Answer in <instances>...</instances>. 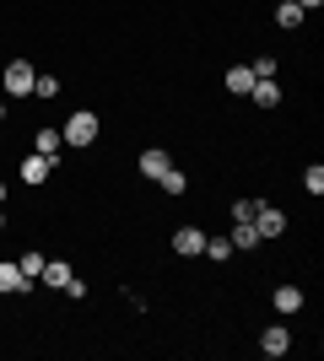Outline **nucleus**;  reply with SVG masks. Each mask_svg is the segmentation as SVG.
<instances>
[{"label":"nucleus","mask_w":324,"mask_h":361,"mask_svg":"<svg viewBox=\"0 0 324 361\" xmlns=\"http://www.w3.org/2000/svg\"><path fill=\"white\" fill-rule=\"evenodd\" d=\"M60 140H71V146H92V140H97V114H87V108L71 114L65 130H60Z\"/></svg>","instance_id":"1"},{"label":"nucleus","mask_w":324,"mask_h":361,"mask_svg":"<svg viewBox=\"0 0 324 361\" xmlns=\"http://www.w3.org/2000/svg\"><path fill=\"white\" fill-rule=\"evenodd\" d=\"M32 81H38V71H32L28 60H11V65H6V92H11V97H28Z\"/></svg>","instance_id":"2"},{"label":"nucleus","mask_w":324,"mask_h":361,"mask_svg":"<svg viewBox=\"0 0 324 361\" xmlns=\"http://www.w3.org/2000/svg\"><path fill=\"white\" fill-rule=\"evenodd\" d=\"M254 232H260V238H281V232H287V216L260 200V211H254Z\"/></svg>","instance_id":"3"},{"label":"nucleus","mask_w":324,"mask_h":361,"mask_svg":"<svg viewBox=\"0 0 324 361\" xmlns=\"http://www.w3.org/2000/svg\"><path fill=\"white\" fill-rule=\"evenodd\" d=\"M71 275H76V270H71L65 259H44V275H38V281H44L49 291H65V281H71Z\"/></svg>","instance_id":"4"},{"label":"nucleus","mask_w":324,"mask_h":361,"mask_svg":"<svg viewBox=\"0 0 324 361\" xmlns=\"http://www.w3.org/2000/svg\"><path fill=\"white\" fill-rule=\"evenodd\" d=\"M173 167V157L162 146H152V151H140V173H146V178H162V173H168Z\"/></svg>","instance_id":"5"},{"label":"nucleus","mask_w":324,"mask_h":361,"mask_svg":"<svg viewBox=\"0 0 324 361\" xmlns=\"http://www.w3.org/2000/svg\"><path fill=\"white\" fill-rule=\"evenodd\" d=\"M173 248H179V254H200V248H205V232H200V226H179V232H173Z\"/></svg>","instance_id":"6"},{"label":"nucleus","mask_w":324,"mask_h":361,"mask_svg":"<svg viewBox=\"0 0 324 361\" xmlns=\"http://www.w3.org/2000/svg\"><path fill=\"white\" fill-rule=\"evenodd\" d=\"M49 173H54V162H49V157H38V151H32L28 162H22V183H44Z\"/></svg>","instance_id":"7"},{"label":"nucleus","mask_w":324,"mask_h":361,"mask_svg":"<svg viewBox=\"0 0 324 361\" xmlns=\"http://www.w3.org/2000/svg\"><path fill=\"white\" fill-rule=\"evenodd\" d=\"M0 291H28V275L16 270V259H0Z\"/></svg>","instance_id":"8"},{"label":"nucleus","mask_w":324,"mask_h":361,"mask_svg":"<svg viewBox=\"0 0 324 361\" xmlns=\"http://www.w3.org/2000/svg\"><path fill=\"white\" fill-rule=\"evenodd\" d=\"M248 97H254L260 108H276V103H281V87H276V75H270V81H254V87H248Z\"/></svg>","instance_id":"9"},{"label":"nucleus","mask_w":324,"mask_h":361,"mask_svg":"<svg viewBox=\"0 0 324 361\" xmlns=\"http://www.w3.org/2000/svg\"><path fill=\"white\" fill-rule=\"evenodd\" d=\"M260 350H265V356H287V350H292V334H287V329H265Z\"/></svg>","instance_id":"10"},{"label":"nucleus","mask_w":324,"mask_h":361,"mask_svg":"<svg viewBox=\"0 0 324 361\" xmlns=\"http://www.w3.org/2000/svg\"><path fill=\"white\" fill-rule=\"evenodd\" d=\"M32 151L54 162V157H60V130H38V135H32Z\"/></svg>","instance_id":"11"},{"label":"nucleus","mask_w":324,"mask_h":361,"mask_svg":"<svg viewBox=\"0 0 324 361\" xmlns=\"http://www.w3.org/2000/svg\"><path fill=\"white\" fill-rule=\"evenodd\" d=\"M297 22H303V6H297V0H281V6H276V27H287V32H292Z\"/></svg>","instance_id":"12"},{"label":"nucleus","mask_w":324,"mask_h":361,"mask_svg":"<svg viewBox=\"0 0 324 361\" xmlns=\"http://www.w3.org/2000/svg\"><path fill=\"white\" fill-rule=\"evenodd\" d=\"M303 307V291L297 286H276V313H297Z\"/></svg>","instance_id":"13"},{"label":"nucleus","mask_w":324,"mask_h":361,"mask_svg":"<svg viewBox=\"0 0 324 361\" xmlns=\"http://www.w3.org/2000/svg\"><path fill=\"white\" fill-rule=\"evenodd\" d=\"M254 243H260L254 221H232V248H254Z\"/></svg>","instance_id":"14"},{"label":"nucleus","mask_w":324,"mask_h":361,"mask_svg":"<svg viewBox=\"0 0 324 361\" xmlns=\"http://www.w3.org/2000/svg\"><path fill=\"white\" fill-rule=\"evenodd\" d=\"M16 270L28 275V286H32V281L44 275V254H22V259H16Z\"/></svg>","instance_id":"15"},{"label":"nucleus","mask_w":324,"mask_h":361,"mask_svg":"<svg viewBox=\"0 0 324 361\" xmlns=\"http://www.w3.org/2000/svg\"><path fill=\"white\" fill-rule=\"evenodd\" d=\"M248 87H254L248 65H232V71H227V92H248Z\"/></svg>","instance_id":"16"},{"label":"nucleus","mask_w":324,"mask_h":361,"mask_svg":"<svg viewBox=\"0 0 324 361\" xmlns=\"http://www.w3.org/2000/svg\"><path fill=\"white\" fill-rule=\"evenodd\" d=\"M200 254H205V259H232V243H227V238H205Z\"/></svg>","instance_id":"17"},{"label":"nucleus","mask_w":324,"mask_h":361,"mask_svg":"<svg viewBox=\"0 0 324 361\" xmlns=\"http://www.w3.org/2000/svg\"><path fill=\"white\" fill-rule=\"evenodd\" d=\"M157 183H162V189H168V195H184V173H173V167H168V173H162V178H157Z\"/></svg>","instance_id":"18"},{"label":"nucleus","mask_w":324,"mask_h":361,"mask_svg":"<svg viewBox=\"0 0 324 361\" xmlns=\"http://www.w3.org/2000/svg\"><path fill=\"white\" fill-rule=\"evenodd\" d=\"M248 75H254V81H270V75H276V60H265V54H260V60L248 65Z\"/></svg>","instance_id":"19"},{"label":"nucleus","mask_w":324,"mask_h":361,"mask_svg":"<svg viewBox=\"0 0 324 361\" xmlns=\"http://www.w3.org/2000/svg\"><path fill=\"white\" fill-rule=\"evenodd\" d=\"M303 189H308V195H324V167H308V173H303Z\"/></svg>","instance_id":"20"},{"label":"nucleus","mask_w":324,"mask_h":361,"mask_svg":"<svg viewBox=\"0 0 324 361\" xmlns=\"http://www.w3.org/2000/svg\"><path fill=\"white\" fill-rule=\"evenodd\" d=\"M254 211H260V200H238V205H232V221H254Z\"/></svg>","instance_id":"21"},{"label":"nucleus","mask_w":324,"mask_h":361,"mask_svg":"<svg viewBox=\"0 0 324 361\" xmlns=\"http://www.w3.org/2000/svg\"><path fill=\"white\" fill-rule=\"evenodd\" d=\"M32 92H38V97H54V92H60V81H54V75H38V81H32Z\"/></svg>","instance_id":"22"},{"label":"nucleus","mask_w":324,"mask_h":361,"mask_svg":"<svg viewBox=\"0 0 324 361\" xmlns=\"http://www.w3.org/2000/svg\"><path fill=\"white\" fill-rule=\"evenodd\" d=\"M297 6H303V11H319V6H324V0H297Z\"/></svg>","instance_id":"23"},{"label":"nucleus","mask_w":324,"mask_h":361,"mask_svg":"<svg viewBox=\"0 0 324 361\" xmlns=\"http://www.w3.org/2000/svg\"><path fill=\"white\" fill-rule=\"evenodd\" d=\"M0 205H6V183H0Z\"/></svg>","instance_id":"24"},{"label":"nucleus","mask_w":324,"mask_h":361,"mask_svg":"<svg viewBox=\"0 0 324 361\" xmlns=\"http://www.w3.org/2000/svg\"><path fill=\"white\" fill-rule=\"evenodd\" d=\"M0 119H6V103H0Z\"/></svg>","instance_id":"25"},{"label":"nucleus","mask_w":324,"mask_h":361,"mask_svg":"<svg viewBox=\"0 0 324 361\" xmlns=\"http://www.w3.org/2000/svg\"><path fill=\"white\" fill-rule=\"evenodd\" d=\"M0 216H6V211H0Z\"/></svg>","instance_id":"26"}]
</instances>
